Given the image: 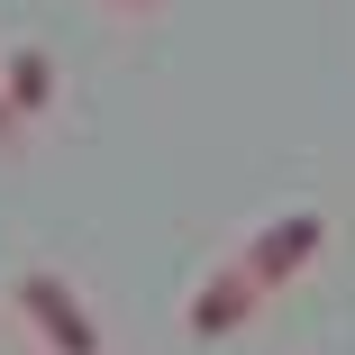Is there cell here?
Wrapping results in <instances>:
<instances>
[{"mask_svg": "<svg viewBox=\"0 0 355 355\" xmlns=\"http://www.w3.org/2000/svg\"><path fill=\"white\" fill-rule=\"evenodd\" d=\"M319 237H328L319 209H282V219H264V228H255V246H246V282H255V292L292 282V273L319 255Z\"/></svg>", "mask_w": 355, "mask_h": 355, "instance_id": "cell-1", "label": "cell"}, {"mask_svg": "<svg viewBox=\"0 0 355 355\" xmlns=\"http://www.w3.org/2000/svg\"><path fill=\"white\" fill-rule=\"evenodd\" d=\"M19 310L46 328L55 355H101V328H92V310L73 301V282H64V273H28V282H19Z\"/></svg>", "mask_w": 355, "mask_h": 355, "instance_id": "cell-2", "label": "cell"}, {"mask_svg": "<svg viewBox=\"0 0 355 355\" xmlns=\"http://www.w3.org/2000/svg\"><path fill=\"white\" fill-rule=\"evenodd\" d=\"M255 301H264V292L246 282V264H219V273H209L200 292H191V337H237Z\"/></svg>", "mask_w": 355, "mask_h": 355, "instance_id": "cell-3", "label": "cell"}, {"mask_svg": "<svg viewBox=\"0 0 355 355\" xmlns=\"http://www.w3.org/2000/svg\"><path fill=\"white\" fill-rule=\"evenodd\" d=\"M0 101H10V119H28V110H46V101H55V64H46V46H19V55H10Z\"/></svg>", "mask_w": 355, "mask_h": 355, "instance_id": "cell-4", "label": "cell"}, {"mask_svg": "<svg viewBox=\"0 0 355 355\" xmlns=\"http://www.w3.org/2000/svg\"><path fill=\"white\" fill-rule=\"evenodd\" d=\"M10 128H19V119H10V101H0V137H10Z\"/></svg>", "mask_w": 355, "mask_h": 355, "instance_id": "cell-5", "label": "cell"}]
</instances>
